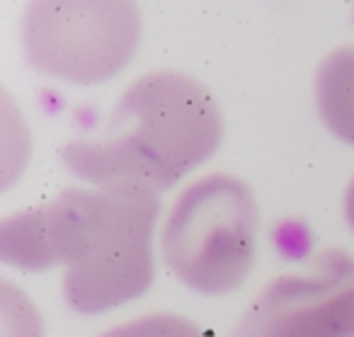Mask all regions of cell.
<instances>
[{
  "instance_id": "1",
  "label": "cell",
  "mask_w": 354,
  "mask_h": 337,
  "mask_svg": "<svg viewBox=\"0 0 354 337\" xmlns=\"http://www.w3.org/2000/svg\"><path fill=\"white\" fill-rule=\"evenodd\" d=\"M160 197L151 187L66 190L54 201L0 226V255L22 269L64 267L71 308L112 311L153 284V233Z\"/></svg>"
},
{
  "instance_id": "7",
  "label": "cell",
  "mask_w": 354,
  "mask_h": 337,
  "mask_svg": "<svg viewBox=\"0 0 354 337\" xmlns=\"http://www.w3.org/2000/svg\"><path fill=\"white\" fill-rule=\"evenodd\" d=\"M100 337H207L197 322L177 313H148L109 327Z\"/></svg>"
},
{
  "instance_id": "3",
  "label": "cell",
  "mask_w": 354,
  "mask_h": 337,
  "mask_svg": "<svg viewBox=\"0 0 354 337\" xmlns=\"http://www.w3.org/2000/svg\"><path fill=\"white\" fill-rule=\"evenodd\" d=\"M160 245L167 267L185 286L207 296L236 291L255 267V194L226 172L199 177L170 206Z\"/></svg>"
},
{
  "instance_id": "6",
  "label": "cell",
  "mask_w": 354,
  "mask_h": 337,
  "mask_svg": "<svg viewBox=\"0 0 354 337\" xmlns=\"http://www.w3.org/2000/svg\"><path fill=\"white\" fill-rule=\"evenodd\" d=\"M315 104L325 127L354 146V46H339L323 59L315 75Z\"/></svg>"
},
{
  "instance_id": "5",
  "label": "cell",
  "mask_w": 354,
  "mask_h": 337,
  "mask_svg": "<svg viewBox=\"0 0 354 337\" xmlns=\"http://www.w3.org/2000/svg\"><path fill=\"white\" fill-rule=\"evenodd\" d=\"M236 337H354V255L323 250L306 269L270 282L241 316Z\"/></svg>"
},
{
  "instance_id": "8",
  "label": "cell",
  "mask_w": 354,
  "mask_h": 337,
  "mask_svg": "<svg viewBox=\"0 0 354 337\" xmlns=\"http://www.w3.org/2000/svg\"><path fill=\"white\" fill-rule=\"evenodd\" d=\"M344 214H347V221L354 230V180L349 182V187H347V197H344Z\"/></svg>"
},
{
  "instance_id": "4",
  "label": "cell",
  "mask_w": 354,
  "mask_h": 337,
  "mask_svg": "<svg viewBox=\"0 0 354 337\" xmlns=\"http://www.w3.org/2000/svg\"><path fill=\"white\" fill-rule=\"evenodd\" d=\"M37 71L71 83H102L131 61L141 15L131 3H35L22 27Z\"/></svg>"
},
{
  "instance_id": "2",
  "label": "cell",
  "mask_w": 354,
  "mask_h": 337,
  "mask_svg": "<svg viewBox=\"0 0 354 337\" xmlns=\"http://www.w3.org/2000/svg\"><path fill=\"white\" fill-rule=\"evenodd\" d=\"M221 138L218 104L197 78L151 71L127 88L104 134L64 148V163L95 187L138 185L158 192L212 158Z\"/></svg>"
}]
</instances>
